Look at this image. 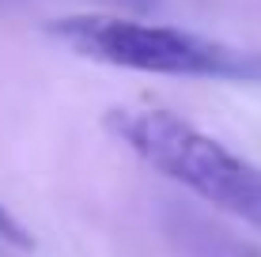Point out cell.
Here are the masks:
<instances>
[{"mask_svg": "<svg viewBox=\"0 0 261 257\" xmlns=\"http://www.w3.org/2000/svg\"><path fill=\"white\" fill-rule=\"evenodd\" d=\"M46 31L76 57L151 76H193V79H261V53L235 49L227 42L178 31L163 23H140L129 15H61Z\"/></svg>", "mask_w": 261, "mask_h": 257, "instance_id": "6da1fadb", "label": "cell"}, {"mask_svg": "<svg viewBox=\"0 0 261 257\" xmlns=\"http://www.w3.org/2000/svg\"><path fill=\"white\" fill-rule=\"evenodd\" d=\"M106 125L170 182L261 227V166L227 152L220 140L204 136L170 110H110Z\"/></svg>", "mask_w": 261, "mask_h": 257, "instance_id": "7a4b0ae2", "label": "cell"}, {"mask_svg": "<svg viewBox=\"0 0 261 257\" xmlns=\"http://www.w3.org/2000/svg\"><path fill=\"white\" fill-rule=\"evenodd\" d=\"M0 238H8L12 246H31V235L23 231V223L12 216L4 205H0Z\"/></svg>", "mask_w": 261, "mask_h": 257, "instance_id": "3957f363", "label": "cell"}]
</instances>
